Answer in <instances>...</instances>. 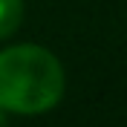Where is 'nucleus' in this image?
<instances>
[{
  "instance_id": "2",
  "label": "nucleus",
  "mask_w": 127,
  "mask_h": 127,
  "mask_svg": "<svg viewBox=\"0 0 127 127\" xmlns=\"http://www.w3.org/2000/svg\"><path fill=\"white\" fill-rule=\"evenodd\" d=\"M23 0H0V40L12 38L23 23Z\"/></svg>"
},
{
  "instance_id": "1",
  "label": "nucleus",
  "mask_w": 127,
  "mask_h": 127,
  "mask_svg": "<svg viewBox=\"0 0 127 127\" xmlns=\"http://www.w3.org/2000/svg\"><path fill=\"white\" fill-rule=\"evenodd\" d=\"M64 66L40 43L0 49V110L38 116L52 110L64 95Z\"/></svg>"
}]
</instances>
